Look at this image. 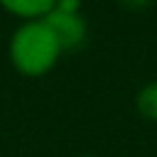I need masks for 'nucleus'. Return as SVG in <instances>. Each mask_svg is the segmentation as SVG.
<instances>
[{
	"label": "nucleus",
	"mask_w": 157,
	"mask_h": 157,
	"mask_svg": "<svg viewBox=\"0 0 157 157\" xmlns=\"http://www.w3.org/2000/svg\"><path fill=\"white\" fill-rule=\"evenodd\" d=\"M49 27H52V32H54V37L59 39V44H61V49L66 52V49H76L83 39H86V20L81 17V12L78 10H64V7H54L47 17H42Z\"/></svg>",
	"instance_id": "f03ea898"
},
{
	"label": "nucleus",
	"mask_w": 157,
	"mask_h": 157,
	"mask_svg": "<svg viewBox=\"0 0 157 157\" xmlns=\"http://www.w3.org/2000/svg\"><path fill=\"white\" fill-rule=\"evenodd\" d=\"M0 5L10 12V15H15V17H20V20H42V17H47L54 7H56V0H0Z\"/></svg>",
	"instance_id": "7ed1b4c3"
},
{
	"label": "nucleus",
	"mask_w": 157,
	"mask_h": 157,
	"mask_svg": "<svg viewBox=\"0 0 157 157\" xmlns=\"http://www.w3.org/2000/svg\"><path fill=\"white\" fill-rule=\"evenodd\" d=\"M61 44L54 37L52 27L44 20H27L20 22L10 37V64L29 78H39L44 74H49L59 56H61Z\"/></svg>",
	"instance_id": "f257e3e1"
},
{
	"label": "nucleus",
	"mask_w": 157,
	"mask_h": 157,
	"mask_svg": "<svg viewBox=\"0 0 157 157\" xmlns=\"http://www.w3.org/2000/svg\"><path fill=\"white\" fill-rule=\"evenodd\" d=\"M135 108L140 113L142 120L147 123H157V81H147L137 96H135Z\"/></svg>",
	"instance_id": "20e7f679"
},
{
	"label": "nucleus",
	"mask_w": 157,
	"mask_h": 157,
	"mask_svg": "<svg viewBox=\"0 0 157 157\" xmlns=\"http://www.w3.org/2000/svg\"><path fill=\"white\" fill-rule=\"evenodd\" d=\"M78 157H91V155H78Z\"/></svg>",
	"instance_id": "39448f33"
}]
</instances>
